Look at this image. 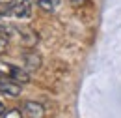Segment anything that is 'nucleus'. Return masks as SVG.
Listing matches in <instances>:
<instances>
[{
    "instance_id": "f257e3e1",
    "label": "nucleus",
    "mask_w": 121,
    "mask_h": 118,
    "mask_svg": "<svg viewBox=\"0 0 121 118\" xmlns=\"http://www.w3.org/2000/svg\"><path fill=\"white\" fill-rule=\"evenodd\" d=\"M6 13L15 17V19H30L32 4L28 0H11L6 6Z\"/></svg>"
},
{
    "instance_id": "f03ea898",
    "label": "nucleus",
    "mask_w": 121,
    "mask_h": 118,
    "mask_svg": "<svg viewBox=\"0 0 121 118\" xmlns=\"http://www.w3.org/2000/svg\"><path fill=\"white\" fill-rule=\"evenodd\" d=\"M0 73L6 75V77H9V79H13V81L19 83V84L30 83V75L26 73L22 68L13 66V64H8V62H0Z\"/></svg>"
},
{
    "instance_id": "7ed1b4c3",
    "label": "nucleus",
    "mask_w": 121,
    "mask_h": 118,
    "mask_svg": "<svg viewBox=\"0 0 121 118\" xmlns=\"http://www.w3.org/2000/svg\"><path fill=\"white\" fill-rule=\"evenodd\" d=\"M0 92H2V94H8V96H11V98H17V96L21 94V84L15 83L13 79H9V77L0 73Z\"/></svg>"
},
{
    "instance_id": "20e7f679",
    "label": "nucleus",
    "mask_w": 121,
    "mask_h": 118,
    "mask_svg": "<svg viewBox=\"0 0 121 118\" xmlns=\"http://www.w3.org/2000/svg\"><path fill=\"white\" fill-rule=\"evenodd\" d=\"M21 111H22V114L26 118H43V114H45L43 105L35 103V101H24Z\"/></svg>"
},
{
    "instance_id": "39448f33",
    "label": "nucleus",
    "mask_w": 121,
    "mask_h": 118,
    "mask_svg": "<svg viewBox=\"0 0 121 118\" xmlns=\"http://www.w3.org/2000/svg\"><path fill=\"white\" fill-rule=\"evenodd\" d=\"M22 60H24V68H28V69H39V66H41V56L35 53L22 54Z\"/></svg>"
},
{
    "instance_id": "423d86ee",
    "label": "nucleus",
    "mask_w": 121,
    "mask_h": 118,
    "mask_svg": "<svg viewBox=\"0 0 121 118\" xmlns=\"http://www.w3.org/2000/svg\"><path fill=\"white\" fill-rule=\"evenodd\" d=\"M43 11H56L58 10V6H60V0H34Z\"/></svg>"
},
{
    "instance_id": "0eeeda50",
    "label": "nucleus",
    "mask_w": 121,
    "mask_h": 118,
    "mask_svg": "<svg viewBox=\"0 0 121 118\" xmlns=\"http://www.w3.org/2000/svg\"><path fill=\"white\" fill-rule=\"evenodd\" d=\"M0 118H24V114L19 109H9V111H4V114Z\"/></svg>"
},
{
    "instance_id": "6e6552de",
    "label": "nucleus",
    "mask_w": 121,
    "mask_h": 118,
    "mask_svg": "<svg viewBox=\"0 0 121 118\" xmlns=\"http://www.w3.org/2000/svg\"><path fill=\"white\" fill-rule=\"evenodd\" d=\"M6 41H8V39H6L4 32L0 30V54H2V53H4V49H6Z\"/></svg>"
},
{
    "instance_id": "1a4fd4ad",
    "label": "nucleus",
    "mask_w": 121,
    "mask_h": 118,
    "mask_svg": "<svg viewBox=\"0 0 121 118\" xmlns=\"http://www.w3.org/2000/svg\"><path fill=\"white\" fill-rule=\"evenodd\" d=\"M2 114H4V105L0 103V116H2Z\"/></svg>"
}]
</instances>
